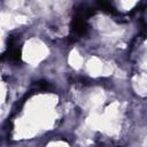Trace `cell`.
<instances>
[{
  "label": "cell",
  "mask_w": 147,
  "mask_h": 147,
  "mask_svg": "<svg viewBox=\"0 0 147 147\" xmlns=\"http://www.w3.org/2000/svg\"><path fill=\"white\" fill-rule=\"evenodd\" d=\"M6 55L8 56V59L10 61H14V62H20L21 61V47L15 42L14 38H10L9 39V44H8L7 51L3 53L2 59Z\"/></svg>",
  "instance_id": "cell-1"
},
{
  "label": "cell",
  "mask_w": 147,
  "mask_h": 147,
  "mask_svg": "<svg viewBox=\"0 0 147 147\" xmlns=\"http://www.w3.org/2000/svg\"><path fill=\"white\" fill-rule=\"evenodd\" d=\"M96 5H98V7H99L100 9H102V10H105V11L111 14V15L117 14V11L115 10V8H114L109 2H106V1H99V2H96Z\"/></svg>",
  "instance_id": "cell-3"
},
{
  "label": "cell",
  "mask_w": 147,
  "mask_h": 147,
  "mask_svg": "<svg viewBox=\"0 0 147 147\" xmlns=\"http://www.w3.org/2000/svg\"><path fill=\"white\" fill-rule=\"evenodd\" d=\"M117 147H119V146H117Z\"/></svg>",
  "instance_id": "cell-5"
},
{
  "label": "cell",
  "mask_w": 147,
  "mask_h": 147,
  "mask_svg": "<svg viewBox=\"0 0 147 147\" xmlns=\"http://www.w3.org/2000/svg\"><path fill=\"white\" fill-rule=\"evenodd\" d=\"M71 30L76 36H83L87 32L88 30V25L85 18L75 15L72 18V23H71Z\"/></svg>",
  "instance_id": "cell-2"
},
{
  "label": "cell",
  "mask_w": 147,
  "mask_h": 147,
  "mask_svg": "<svg viewBox=\"0 0 147 147\" xmlns=\"http://www.w3.org/2000/svg\"><path fill=\"white\" fill-rule=\"evenodd\" d=\"M36 88L39 90V91H47V90L51 88V85L46 80H39V82L36 83Z\"/></svg>",
  "instance_id": "cell-4"
}]
</instances>
